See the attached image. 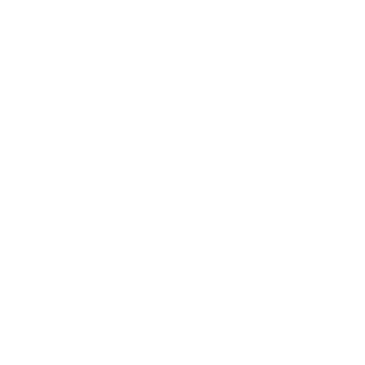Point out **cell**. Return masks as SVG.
<instances>
[]
</instances>
